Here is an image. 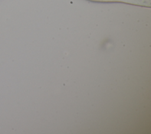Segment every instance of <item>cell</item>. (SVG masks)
<instances>
[]
</instances>
